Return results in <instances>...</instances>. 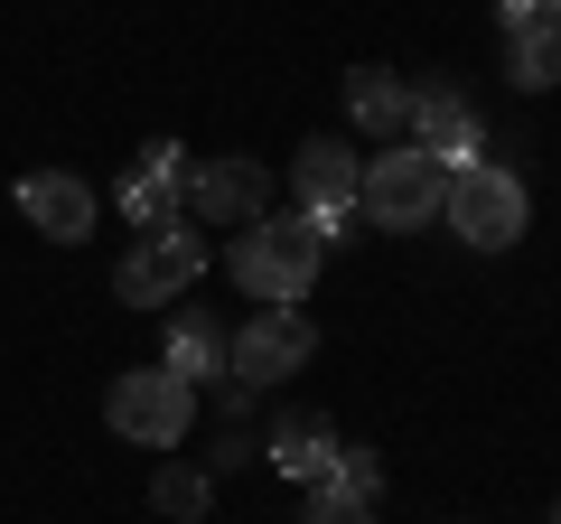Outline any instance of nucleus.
Wrapping results in <instances>:
<instances>
[{"label": "nucleus", "mask_w": 561, "mask_h": 524, "mask_svg": "<svg viewBox=\"0 0 561 524\" xmlns=\"http://www.w3.org/2000/svg\"><path fill=\"white\" fill-rule=\"evenodd\" d=\"M319 262H328V243H319V225H309V216H262V225H243V235H234L225 272H234L243 300L300 309L309 291H319Z\"/></svg>", "instance_id": "1"}, {"label": "nucleus", "mask_w": 561, "mask_h": 524, "mask_svg": "<svg viewBox=\"0 0 561 524\" xmlns=\"http://www.w3.org/2000/svg\"><path fill=\"white\" fill-rule=\"evenodd\" d=\"M206 262H216V243H206L187 216H169V225H150V235H140L131 253L113 262V300H131V309H169V300H187V291L206 282Z\"/></svg>", "instance_id": "2"}, {"label": "nucleus", "mask_w": 561, "mask_h": 524, "mask_svg": "<svg viewBox=\"0 0 561 524\" xmlns=\"http://www.w3.org/2000/svg\"><path fill=\"white\" fill-rule=\"evenodd\" d=\"M440 225L468 243V253H505V243H515L524 225H534V197H524V179H515V169L478 160V169H459V179H449Z\"/></svg>", "instance_id": "3"}, {"label": "nucleus", "mask_w": 561, "mask_h": 524, "mask_svg": "<svg viewBox=\"0 0 561 524\" xmlns=\"http://www.w3.org/2000/svg\"><path fill=\"white\" fill-rule=\"evenodd\" d=\"M103 422L131 449H179L187 422H197V394H187L169 365H131V375H113V394H103Z\"/></svg>", "instance_id": "4"}, {"label": "nucleus", "mask_w": 561, "mask_h": 524, "mask_svg": "<svg viewBox=\"0 0 561 524\" xmlns=\"http://www.w3.org/2000/svg\"><path fill=\"white\" fill-rule=\"evenodd\" d=\"M440 197H449L440 160H431V150H412V141H383L375 160H365V187H356V206H365L375 225H393V235L440 225Z\"/></svg>", "instance_id": "5"}, {"label": "nucleus", "mask_w": 561, "mask_h": 524, "mask_svg": "<svg viewBox=\"0 0 561 524\" xmlns=\"http://www.w3.org/2000/svg\"><path fill=\"white\" fill-rule=\"evenodd\" d=\"M187 169H197V160H187L179 141H140L131 169L113 179V216L140 225V235H150V225H169V216H187Z\"/></svg>", "instance_id": "6"}, {"label": "nucleus", "mask_w": 561, "mask_h": 524, "mask_svg": "<svg viewBox=\"0 0 561 524\" xmlns=\"http://www.w3.org/2000/svg\"><path fill=\"white\" fill-rule=\"evenodd\" d=\"M412 150H431L440 160V179H459V169H478V150H486V122L468 113V94L459 84H412V132H402Z\"/></svg>", "instance_id": "7"}, {"label": "nucleus", "mask_w": 561, "mask_h": 524, "mask_svg": "<svg viewBox=\"0 0 561 524\" xmlns=\"http://www.w3.org/2000/svg\"><path fill=\"white\" fill-rule=\"evenodd\" d=\"M160 365L187 384V394H206V384L234 375V328H225L206 300H179V309H169V328H160Z\"/></svg>", "instance_id": "8"}, {"label": "nucleus", "mask_w": 561, "mask_h": 524, "mask_svg": "<svg viewBox=\"0 0 561 524\" xmlns=\"http://www.w3.org/2000/svg\"><path fill=\"white\" fill-rule=\"evenodd\" d=\"M187 216L197 225H262L272 216V169L262 160H197L187 169Z\"/></svg>", "instance_id": "9"}, {"label": "nucleus", "mask_w": 561, "mask_h": 524, "mask_svg": "<svg viewBox=\"0 0 561 524\" xmlns=\"http://www.w3.org/2000/svg\"><path fill=\"white\" fill-rule=\"evenodd\" d=\"M319 356V328L300 319V309H253V319L234 328V375L253 384H280V375H300V365Z\"/></svg>", "instance_id": "10"}, {"label": "nucleus", "mask_w": 561, "mask_h": 524, "mask_svg": "<svg viewBox=\"0 0 561 524\" xmlns=\"http://www.w3.org/2000/svg\"><path fill=\"white\" fill-rule=\"evenodd\" d=\"M356 187H365V150H346V141H300L290 150V197H300L309 225L356 216Z\"/></svg>", "instance_id": "11"}, {"label": "nucleus", "mask_w": 561, "mask_h": 524, "mask_svg": "<svg viewBox=\"0 0 561 524\" xmlns=\"http://www.w3.org/2000/svg\"><path fill=\"white\" fill-rule=\"evenodd\" d=\"M10 197H20V216L38 225L47 243H84V235H94V216H103V197L76 179V169H28Z\"/></svg>", "instance_id": "12"}, {"label": "nucleus", "mask_w": 561, "mask_h": 524, "mask_svg": "<svg viewBox=\"0 0 561 524\" xmlns=\"http://www.w3.org/2000/svg\"><path fill=\"white\" fill-rule=\"evenodd\" d=\"M346 122L375 132V141H402V132H412V84H402L393 66H356V76H346Z\"/></svg>", "instance_id": "13"}, {"label": "nucleus", "mask_w": 561, "mask_h": 524, "mask_svg": "<svg viewBox=\"0 0 561 524\" xmlns=\"http://www.w3.org/2000/svg\"><path fill=\"white\" fill-rule=\"evenodd\" d=\"M328 459H337V431H328V412H280V422H272V468H280V478L319 487Z\"/></svg>", "instance_id": "14"}, {"label": "nucleus", "mask_w": 561, "mask_h": 524, "mask_svg": "<svg viewBox=\"0 0 561 524\" xmlns=\"http://www.w3.org/2000/svg\"><path fill=\"white\" fill-rule=\"evenodd\" d=\"M505 76H515L524 94H552V84H561V20L515 29V38H505Z\"/></svg>", "instance_id": "15"}, {"label": "nucleus", "mask_w": 561, "mask_h": 524, "mask_svg": "<svg viewBox=\"0 0 561 524\" xmlns=\"http://www.w3.org/2000/svg\"><path fill=\"white\" fill-rule=\"evenodd\" d=\"M150 505H160L169 524H206V505H216V478H206V468H187V459H169L160 478H150Z\"/></svg>", "instance_id": "16"}, {"label": "nucleus", "mask_w": 561, "mask_h": 524, "mask_svg": "<svg viewBox=\"0 0 561 524\" xmlns=\"http://www.w3.org/2000/svg\"><path fill=\"white\" fill-rule=\"evenodd\" d=\"M319 487H328V497L375 505V497H383V459H375V449H346V441H337V459H328V478H319Z\"/></svg>", "instance_id": "17"}, {"label": "nucleus", "mask_w": 561, "mask_h": 524, "mask_svg": "<svg viewBox=\"0 0 561 524\" xmlns=\"http://www.w3.org/2000/svg\"><path fill=\"white\" fill-rule=\"evenodd\" d=\"M300 524H375V505H356V497H328V487H309V515Z\"/></svg>", "instance_id": "18"}, {"label": "nucleus", "mask_w": 561, "mask_h": 524, "mask_svg": "<svg viewBox=\"0 0 561 524\" xmlns=\"http://www.w3.org/2000/svg\"><path fill=\"white\" fill-rule=\"evenodd\" d=\"M542 20H561V0H496V29L515 38V29H542Z\"/></svg>", "instance_id": "19"}, {"label": "nucleus", "mask_w": 561, "mask_h": 524, "mask_svg": "<svg viewBox=\"0 0 561 524\" xmlns=\"http://www.w3.org/2000/svg\"><path fill=\"white\" fill-rule=\"evenodd\" d=\"M552 524H561V505H552Z\"/></svg>", "instance_id": "20"}]
</instances>
